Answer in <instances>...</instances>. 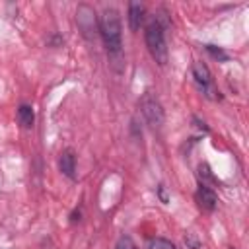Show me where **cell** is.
Segmentation results:
<instances>
[{
    "label": "cell",
    "mask_w": 249,
    "mask_h": 249,
    "mask_svg": "<svg viewBox=\"0 0 249 249\" xmlns=\"http://www.w3.org/2000/svg\"><path fill=\"white\" fill-rule=\"evenodd\" d=\"M99 33L101 39L105 43V49L111 56L121 54V47H123V39H121V16L115 8H107L103 12V16L99 18Z\"/></svg>",
    "instance_id": "obj_1"
},
{
    "label": "cell",
    "mask_w": 249,
    "mask_h": 249,
    "mask_svg": "<svg viewBox=\"0 0 249 249\" xmlns=\"http://www.w3.org/2000/svg\"><path fill=\"white\" fill-rule=\"evenodd\" d=\"M146 249H175V245L165 237H154V239L148 241Z\"/></svg>",
    "instance_id": "obj_10"
},
{
    "label": "cell",
    "mask_w": 249,
    "mask_h": 249,
    "mask_svg": "<svg viewBox=\"0 0 249 249\" xmlns=\"http://www.w3.org/2000/svg\"><path fill=\"white\" fill-rule=\"evenodd\" d=\"M206 51L214 56V58H218L220 62H224V60H228V53L226 51H222L220 47H214V45H206Z\"/></svg>",
    "instance_id": "obj_12"
},
{
    "label": "cell",
    "mask_w": 249,
    "mask_h": 249,
    "mask_svg": "<svg viewBox=\"0 0 249 249\" xmlns=\"http://www.w3.org/2000/svg\"><path fill=\"white\" fill-rule=\"evenodd\" d=\"M193 80H195L196 88L208 99H214V101L222 99V95H220V91H218V88L214 84V78H212V74H210V70H208V66L204 62H195L193 64Z\"/></svg>",
    "instance_id": "obj_3"
},
{
    "label": "cell",
    "mask_w": 249,
    "mask_h": 249,
    "mask_svg": "<svg viewBox=\"0 0 249 249\" xmlns=\"http://www.w3.org/2000/svg\"><path fill=\"white\" fill-rule=\"evenodd\" d=\"M198 177L202 181H216L214 175H212V171H210V167H208V163H200L198 165Z\"/></svg>",
    "instance_id": "obj_13"
},
{
    "label": "cell",
    "mask_w": 249,
    "mask_h": 249,
    "mask_svg": "<svg viewBox=\"0 0 249 249\" xmlns=\"http://www.w3.org/2000/svg\"><path fill=\"white\" fill-rule=\"evenodd\" d=\"M140 111L152 128H160L163 124V107L156 95L144 93L140 99Z\"/></svg>",
    "instance_id": "obj_4"
},
{
    "label": "cell",
    "mask_w": 249,
    "mask_h": 249,
    "mask_svg": "<svg viewBox=\"0 0 249 249\" xmlns=\"http://www.w3.org/2000/svg\"><path fill=\"white\" fill-rule=\"evenodd\" d=\"M58 167H60V171L68 177V179H76V156H74V152L70 150V148H66V150H62V154H60V160H58Z\"/></svg>",
    "instance_id": "obj_7"
},
{
    "label": "cell",
    "mask_w": 249,
    "mask_h": 249,
    "mask_svg": "<svg viewBox=\"0 0 249 249\" xmlns=\"http://www.w3.org/2000/svg\"><path fill=\"white\" fill-rule=\"evenodd\" d=\"M195 200L198 202V206H200L202 210L212 212V210L216 208L218 196H216V193H214L208 185H200V187L196 189V193H195Z\"/></svg>",
    "instance_id": "obj_6"
},
{
    "label": "cell",
    "mask_w": 249,
    "mask_h": 249,
    "mask_svg": "<svg viewBox=\"0 0 249 249\" xmlns=\"http://www.w3.org/2000/svg\"><path fill=\"white\" fill-rule=\"evenodd\" d=\"M115 249H138V247H136V243L132 241L130 235H121V237L117 239Z\"/></svg>",
    "instance_id": "obj_11"
},
{
    "label": "cell",
    "mask_w": 249,
    "mask_h": 249,
    "mask_svg": "<svg viewBox=\"0 0 249 249\" xmlns=\"http://www.w3.org/2000/svg\"><path fill=\"white\" fill-rule=\"evenodd\" d=\"M158 193H160V198H161V202H167V196H165V191H163V185H160V187H158Z\"/></svg>",
    "instance_id": "obj_14"
},
{
    "label": "cell",
    "mask_w": 249,
    "mask_h": 249,
    "mask_svg": "<svg viewBox=\"0 0 249 249\" xmlns=\"http://www.w3.org/2000/svg\"><path fill=\"white\" fill-rule=\"evenodd\" d=\"M76 21H78V27L82 29L84 37L91 39L95 35V31L99 29L97 25V18H95V12L91 6L88 4H80L78 10H76Z\"/></svg>",
    "instance_id": "obj_5"
},
{
    "label": "cell",
    "mask_w": 249,
    "mask_h": 249,
    "mask_svg": "<svg viewBox=\"0 0 249 249\" xmlns=\"http://www.w3.org/2000/svg\"><path fill=\"white\" fill-rule=\"evenodd\" d=\"M18 121L23 128H31L33 123H35V113H33V107L27 105V103H21L18 107Z\"/></svg>",
    "instance_id": "obj_9"
},
{
    "label": "cell",
    "mask_w": 249,
    "mask_h": 249,
    "mask_svg": "<svg viewBox=\"0 0 249 249\" xmlns=\"http://www.w3.org/2000/svg\"><path fill=\"white\" fill-rule=\"evenodd\" d=\"M142 19H144V6L138 4V2H132L128 6V27H130V31H138Z\"/></svg>",
    "instance_id": "obj_8"
},
{
    "label": "cell",
    "mask_w": 249,
    "mask_h": 249,
    "mask_svg": "<svg viewBox=\"0 0 249 249\" xmlns=\"http://www.w3.org/2000/svg\"><path fill=\"white\" fill-rule=\"evenodd\" d=\"M144 41H146V47L152 54V58L158 62V64H165L167 62V45H165V33H163V25L154 19L146 25V31H144Z\"/></svg>",
    "instance_id": "obj_2"
}]
</instances>
